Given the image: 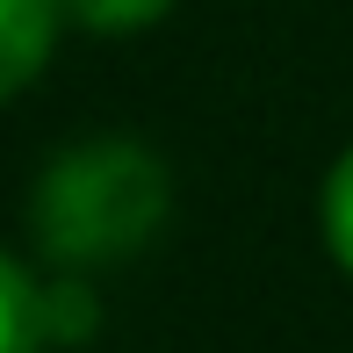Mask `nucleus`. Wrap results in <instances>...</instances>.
I'll use <instances>...</instances> for the list:
<instances>
[{"instance_id":"obj_5","label":"nucleus","mask_w":353,"mask_h":353,"mask_svg":"<svg viewBox=\"0 0 353 353\" xmlns=\"http://www.w3.org/2000/svg\"><path fill=\"white\" fill-rule=\"evenodd\" d=\"M166 14H173V0H65V22L87 29V37H137Z\"/></svg>"},{"instance_id":"obj_2","label":"nucleus","mask_w":353,"mask_h":353,"mask_svg":"<svg viewBox=\"0 0 353 353\" xmlns=\"http://www.w3.org/2000/svg\"><path fill=\"white\" fill-rule=\"evenodd\" d=\"M58 29H65V0H0V101H14L51 65Z\"/></svg>"},{"instance_id":"obj_4","label":"nucleus","mask_w":353,"mask_h":353,"mask_svg":"<svg viewBox=\"0 0 353 353\" xmlns=\"http://www.w3.org/2000/svg\"><path fill=\"white\" fill-rule=\"evenodd\" d=\"M94 325H101V303H94L87 274L58 267V281H43V332L58 346H79V339H94Z\"/></svg>"},{"instance_id":"obj_3","label":"nucleus","mask_w":353,"mask_h":353,"mask_svg":"<svg viewBox=\"0 0 353 353\" xmlns=\"http://www.w3.org/2000/svg\"><path fill=\"white\" fill-rule=\"evenodd\" d=\"M51 332H43V288L22 274V260L0 252V353H43Z\"/></svg>"},{"instance_id":"obj_1","label":"nucleus","mask_w":353,"mask_h":353,"mask_svg":"<svg viewBox=\"0 0 353 353\" xmlns=\"http://www.w3.org/2000/svg\"><path fill=\"white\" fill-rule=\"evenodd\" d=\"M173 210V173L137 137H87L65 144L29 188V245L51 267L94 274L123 267L152 245Z\"/></svg>"},{"instance_id":"obj_6","label":"nucleus","mask_w":353,"mask_h":353,"mask_svg":"<svg viewBox=\"0 0 353 353\" xmlns=\"http://www.w3.org/2000/svg\"><path fill=\"white\" fill-rule=\"evenodd\" d=\"M317 223H325V245L332 260L353 274V144L339 152V166L325 173V195H317Z\"/></svg>"}]
</instances>
